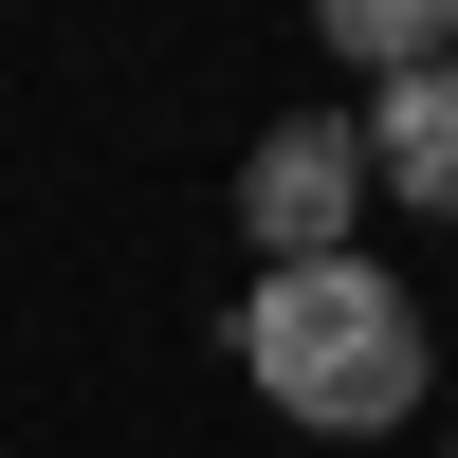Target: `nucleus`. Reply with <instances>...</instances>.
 <instances>
[{
	"label": "nucleus",
	"mask_w": 458,
	"mask_h": 458,
	"mask_svg": "<svg viewBox=\"0 0 458 458\" xmlns=\"http://www.w3.org/2000/svg\"><path fill=\"white\" fill-rule=\"evenodd\" d=\"M349 129H367V183H386V202L458 220V55H440V73H403V92H367Z\"/></svg>",
	"instance_id": "nucleus-3"
},
{
	"label": "nucleus",
	"mask_w": 458,
	"mask_h": 458,
	"mask_svg": "<svg viewBox=\"0 0 458 458\" xmlns=\"http://www.w3.org/2000/svg\"><path fill=\"white\" fill-rule=\"evenodd\" d=\"M239 367L276 386V422H312V440H386V422H422V293L403 276H367V257H312V276H257V312H239Z\"/></svg>",
	"instance_id": "nucleus-1"
},
{
	"label": "nucleus",
	"mask_w": 458,
	"mask_h": 458,
	"mask_svg": "<svg viewBox=\"0 0 458 458\" xmlns=\"http://www.w3.org/2000/svg\"><path fill=\"white\" fill-rule=\"evenodd\" d=\"M367 202H386V183H367V129H349V110H276V129H257V165H239V239H257V276L349 257Z\"/></svg>",
	"instance_id": "nucleus-2"
},
{
	"label": "nucleus",
	"mask_w": 458,
	"mask_h": 458,
	"mask_svg": "<svg viewBox=\"0 0 458 458\" xmlns=\"http://www.w3.org/2000/svg\"><path fill=\"white\" fill-rule=\"evenodd\" d=\"M330 55H349L367 92H403V73L458 55V0H330Z\"/></svg>",
	"instance_id": "nucleus-4"
},
{
	"label": "nucleus",
	"mask_w": 458,
	"mask_h": 458,
	"mask_svg": "<svg viewBox=\"0 0 458 458\" xmlns=\"http://www.w3.org/2000/svg\"><path fill=\"white\" fill-rule=\"evenodd\" d=\"M440 458H458V440H440Z\"/></svg>",
	"instance_id": "nucleus-5"
}]
</instances>
